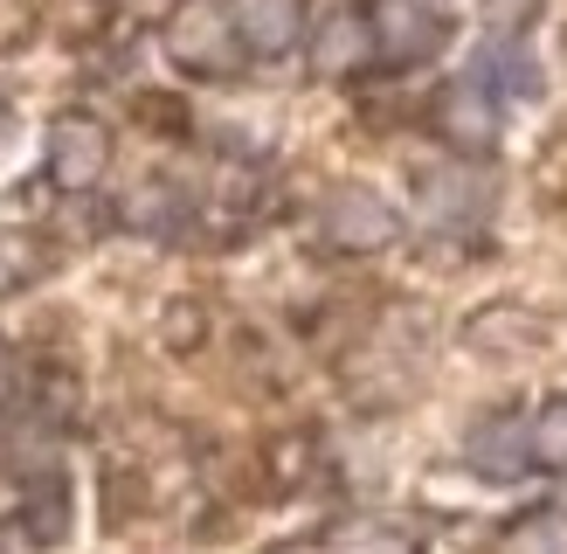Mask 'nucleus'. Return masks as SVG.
<instances>
[{"label":"nucleus","instance_id":"1","mask_svg":"<svg viewBox=\"0 0 567 554\" xmlns=\"http://www.w3.org/2000/svg\"><path fill=\"white\" fill-rule=\"evenodd\" d=\"M367 21H374L381 63H430V55L443 49V21L422 8V0H374Z\"/></svg>","mask_w":567,"mask_h":554},{"label":"nucleus","instance_id":"2","mask_svg":"<svg viewBox=\"0 0 567 554\" xmlns=\"http://www.w3.org/2000/svg\"><path fill=\"white\" fill-rule=\"evenodd\" d=\"M249 55H291L305 35V0H221Z\"/></svg>","mask_w":567,"mask_h":554},{"label":"nucleus","instance_id":"3","mask_svg":"<svg viewBox=\"0 0 567 554\" xmlns=\"http://www.w3.org/2000/svg\"><path fill=\"white\" fill-rule=\"evenodd\" d=\"M326 236L339 249H388L394 243V208L367 187H339L326 202Z\"/></svg>","mask_w":567,"mask_h":554},{"label":"nucleus","instance_id":"4","mask_svg":"<svg viewBox=\"0 0 567 554\" xmlns=\"http://www.w3.org/2000/svg\"><path fill=\"white\" fill-rule=\"evenodd\" d=\"M374 21H367V8H332L319 28H311V63H319L326 76H347V70H367L374 63Z\"/></svg>","mask_w":567,"mask_h":554},{"label":"nucleus","instance_id":"5","mask_svg":"<svg viewBox=\"0 0 567 554\" xmlns=\"http://www.w3.org/2000/svg\"><path fill=\"white\" fill-rule=\"evenodd\" d=\"M104 160H111L104 125H91V119H63V125L49 132V174L63 181V187H91V181L104 174Z\"/></svg>","mask_w":567,"mask_h":554},{"label":"nucleus","instance_id":"6","mask_svg":"<svg viewBox=\"0 0 567 554\" xmlns=\"http://www.w3.org/2000/svg\"><path fill=\"white\" fill-rule=\"evenodd\" d=\"M436 125H443V138H457V146H492L498 138V98L477 76H464L436 98Z\"/></svg>","mask_w":567,"mask_h":554},{"label":"nucleus","instance_id":"7","mask_svg":"<svg viewBox=\"0 0 567 554\" xmlns=\"http://www.w3.org/2000/svg\"><path fill=\"white\" fill-rule=\"evenodd\" d=\"M236 28H229V8H187L174 21V55L194 70H229L236 63Z\"/></svg>","mask_w":567,"mask_h":554},{"label":"nucleus","instance_id":"8","mask_svg":"<svg viewBox=\"0 0 567 554\" xmlns=\"http://www.w3.org/2000/svg\"><path fill=\"white\" fill-rule=\"evenodd\" d=\"M526 423H513V416H485V423L471 430V464L485 471V479H519L526 471Z\"/></svg>","mask_w":567,"mask_h":554},{"label":"nucleus","instance_id":"9","mask_svg":"<svg viewBox=\"0 0 567 554\" xmlns=\"http://www.w3.org/2000/svg\"><path fill=\"white\" fill-rule=\"evenodd\" d=\"M492 554H567V513H526V520H513Z\"/></svg>","mask_w":567,"mask_h":554},{"label":"nucleus","instance_id":"10","mask_svg":"<svg viewBox=\"0 0 567 554\" xmlns=\"http://www.w3.org/2000/svg\"><path fill=\"white\" fill-rule=\"evenodd\" d=\"M477 83H485L492 98H533V91H540V70H533L513 42H498L485 63H477Z\"/></svg>","mask_w":567,"mask_h":554},{"label":"nucleus","instance_id":"11","mask_svg":"<svg viewBox=\"0 0 567 554\" xmlns=\"http://www.w3.org/2000/svg\"><path fill=\"white\" fill-rule=\"evenodd\" d=\"M21 526L35 541H63L70 534V485L63 479H42L35 492H28V506H21Z\"/></svg>","mask_w":567,"mask_h":554},{"label":"nucleus","instance_id":"12","mask_svg":"<svg viewBox=\"0 0 567 554\" xmlns=\"http://www.w3.org/2000/svg\"><path fill=\"white\" fill-rule=\"evenodd\" d=\"M526 451H533V464L567 471V396H554V402L526 423Z\"/></svg>","mask_w":567,"mask_h":554},{"label":"nucleus","instance_id":"13","mask_svg":"<svg viewBox=\"0 0 567 554\" xmlns=\"http://www.w3.org/2000/svg\"><path fill=\"white\" fill-rule=\"evenodd\" d=\"M477 14H485V28H492L498 42H513L519 28L540 14V0H477Z\"/></svg>","mask_w":567,"mask_h":554}]
</instances>
